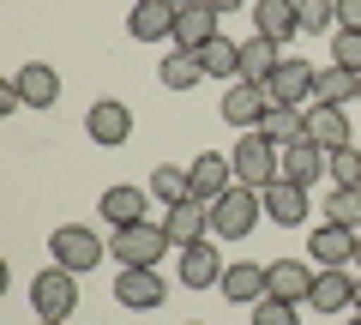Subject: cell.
I'll return each mask as SVG.
<instances>
[{"instance_id":"1","label":"cell","mask_w":361,"mask_h":325,"mask_svg":"<svg viewBox=\"0 0 361 325\" xmlns=\"http://www.w3.org/2000/svg\"><path fill=\"white\" fill-rule=\"evenodd\" d=\"M259 217H265V199H259V187H241V181H235L223 199H211V235H223V241H241V235H253Z\"/></svg>"},{"instance_id":"2","label":"cell","mask_w":361,"mask_h":325,"mask_svg":"<svg viewBox=\"0 0 361 325\" xmlns=\"http://www.w3.org/2000/svg\"><path fill=\"white\" fill-rule=\"evenodd\" d=\"M49 259L85 277V271H97V259H109V247L97 241V229H85V223H61V229L49 235Z\"/></svg>"},{"instance_id":"3","label":"cell","mask_w":361,"mask_h":325,"mask_svg":"<svg viewBox=\"0 0 361 325\" xmlns=\"http://www.w3.org/2000/svg\"><path fill=\"white\" fill-rule=\"evenodd\" d=\"M229 163H235V181L241 187H259V193H265V187L277 181V145H271L265 133H241L235 151H229Z\"/></svg>"},{"instance_id":"4","label":"cell","mask_w":361,"mask_h":325,"mask_svg":"<svg viewBox=\"0 0 361 325\" xmlns=\"http://www.w3.org/2000/svg\"><path fill=\"white\" fill-rule=\"evenodd\" d=\"M169 247H175V241H169L163 223H127V229H115V241H109V253H115L121 265H157Z\"/></svg>"},{"instance_id":"5","label":"cell","mask_w":361,"mask_h":325,"mask_svg":"<svg viewBox=\"0 0 361 325\" xmlns=\"http://www.w3.org/2000/svg\"><path fill=\"white\" fill-rule=\"evenodd\" d=\"M30 307H37L42 319H66V313L78 307V271H66V265L37 271V283H30Z\"/></svg>"},{"instance_id":"6","label":"cell","mask_w":361,"mask_h":325,"mask_svg":"<svg viewBox=\"0 0 361 325\" xmlns=\"http://www.w3.org/2000/svg\"><path fill=\"white\" fill-rule=\"evenodd\" d=\"M313 73L319 66H307V61H295V54H283V66L265 78V97L277 109H307L313 103Z\"/></svg>"},{"instance_id":"7","label":"cell","mask_w":361,"mask_h":325,"mask_svg":"<svg viewBox=\"0 0 361 325\" xmlns=\"http://www.w3.org/2000/svg\"><path fill=\"white\" fill-rule=\"evenodd\" d=\"M163 295H169V283L157 277V265H121V277H115V301L121 307L151 313V307H163Z\"/></svg>"},{"instance_id":"8","label":"cell","mask_w":361,"mask_h":325,"mask_svg":"<svg viewBox=\"0 0 361 325\" xmlns=\"http://www.w3.org/2000/svg\"><path fill=\"white\" fill-rule=\"evenodd\" d=\"M85 133H90V145L121 151V145L133 139V109L115 103V97H103V103H90V109H85Z\"/></svg>"},{"instance_id":"9","label":"cell","mask_w":361,"mask_h":325,"mask_svg":"<svg viewBox=\"0 0 361 325\" xmlns=\"http://www.w3.org/2000/svg\"><path fill=\"white\" fill-rule=\"evenodd\" d=\"M265 109H271L265 85H247V78H235L229 91H223V121H229L235 133H259V121H265Z\"/></svg>"},{"instance_id":"10","label":"cell","mask_w":361,"mask_h":325,"mask_svg":"<svg viewBox=\"0 0 361 325\" xmlns=\"http://www.w3.org/2000/svg\"><path fill=\"white\" fill-rule=\"evenodd\" d=\"M187 181H193V199H223L235 187V163H229V151H199L193 163H187Z\"/></svg>"},{"instance_id":"11","label":"cell","mask_w":361,"mask_h":325,"mask_svg":"<svg viewBox=\"0 0 361 325\" xmlns=\"http://www.w3.org/2000/svg\"><path fill=\"white\" fill-rule=\"evenodd\" d=\"M163 229L175 247H193V241H205L211 235V205L205 199H180V205H163Z\"/></svg>"},{"instance_id":"12","label":"cell","mask_w":361,"mask_h":325,"mask_svg":"<svg viewBox=\"0 0 361 325\" xmlns=\"http://www.w3.org/2000/svg\"><path fill=\"white\" fill-rule=\"evenodd\" d=\"M325 175V151L313 139H295V145H283L277 151V181H289V187H313Z\"/></svg>"},{"instance_id":"13","label":"cell","mask_w":361,"mask_h":325,"mask_svg":"<svg viewBox=\"0 0 361 325\" xmlns=\"http://www.w3.org/2000/svg\"><path fill=\"white\" fill-rule=\"evenodd\" d=\"M217 289L235 301V307H259V301L271 295V277H265V265H253V259H229V271H223Z\"/></svg>"},{"instance_id":"14","label":"cell","mask_w":361,"mask_h":325,"mask_svg":"<svg viewBox=\"0 0 361 325\" xmlns=\"http://www.w3.org/2000/svg\"><path fill=\"white\" fill-rule=\"evenodd\" d=\"M253 37L277 42V49H283L289 37H301V13H295V0H253Z\"/></svg>"},{"instance_id":"15","label":"cell","mask_w":361,"mask_h":325,"mask_svg":"<svg viewBox=\"0 0 361 325\" xmlns=\"http://www.w3.org/2000/svg\"><path fill=\"white\" fill-rule=\"evenodd\" d=\"M217 18H223V13H211L205 0H187V6H175V49H193V54H199L211 37H223Z\"/></svg>"},{"instance_id":"16","label":"cell","mask_w":361,"mask_h":325,"mask_svg":"<svg viewBox=\"0 0 361 325\" xmlns=\"http://www.w3.org/2000/svg\"><path fill=\"white\" fill-rule=\"evenodd\" d=\"M223 271H229V259H223L211 241H193V247H180V283L187 289H217Z\"/></svg>"},{"instance_id":"17","label":"cell","mask_w":361,"mask_h":325,"mask_svg":"<svg viewBox=\"0 0 361 325\" xmlns=\"http://www.w3.org/2000/svg\"><path fill=\"white\" fill-rule=\"evenodd\" d=\"M127 37L133 42H163V37H175V6L169 0H139L127 13Z\"/></svg>"},{"instance_id":"18","label":"cell","mask_w":361,"mask_h":325,"mask_svg":"<svg viewBox=\"0 0 361 325\" xmlns=\"http://www.w3.org/2000/svg\"><path fill=\"white\" fill-rule=\"evenodd\" d=\"M355 235H361V229L319 223V229L307 235V259H319V265H349V259H355Z\"/></svg>"},{"instance_id":"19","label":"cell","mask_w":361,"mask_h":325,"mask_svg":"<svg viewBox=\"0 0 361 325\" xmlns=\"http://www.w3.org/2000/svg\"><path fill=\"white\" fill-rule=\"evenodd\" d=\"M307 307H319V313H343V307H355V277H349L343 265H325V271L313 277Z\"/></svg>"},{"instance_id":"20","label":"cell","mask_w":361,"mask_h":325,"mask_svg":"<svg viewBox=\"0 0 361 325\" xmlns=\"http://www.w3.org/2000/svg\"><path fill=\"white\" fill-rule=\"evenodd\" d=\"M265 277H271V295L277 301H295V307H307V295H313V265H301V259H277V265H265Z\"/></svg>"},{"instance_id":"21","label":"cell","mask_w":361,"mask_h":325,"mask_svg":"<svg viewBox=\"0 0 361 325\" xmlns=\"http://www.w3.org/2000/svg\"><path fill=\"white\" fill-rule=\"evenodd\" d=\"M13 85H18V97H25V109H54V97H61V73H54V66H42V61L18 66Z\"/></svg>"},{"instance_id":"22","label":"cell","mask_w":361,"mask_h":325,"mask_svg":"<svg viewBox=\"0 0 361 325\" xmlns=\"http://www.w3.org/2000/svg\"><path fill=\"white\" fill-rule=\"evenodd\" d=\"M265 217L283 223V229H295V223H307V187H289V181H271L265 193Z\"/></svg>"},{"instance_id":"23","label":"cell","mask_w":361,"mask_h":325,"mask_svg":"<svg viewBox=\"0 0 361 325\" xmlns=\"http://www.w3.org/2000/svg\"><path fill=\"white\" fill-rule=\"evenodd\" d=\"M307 139L319 151H343L349 145V115L343 109H325V103H307Z\"/></svg>"},{"instance_id":"24","label":"cell","mask_w":361,"mask_h":325,"mask_svg":"<svg viewBox=\"0 0 361 325\" xmlns=\"http://www.w3.org/2000/svg\"><path fill=\"white\" fill-rule=\"evenodd\" d=\"M97 211H103V223H109V229L145 223V187H109V193L97 199Z\"/></svg>"},{"instance_id":"25","label":"cell","mask_w":361,"mask_h":325,"mask_svg":"<svg viewBox=\"0 0 361 325\" xmlns=\"http://www.w3.org/2000/svg\"><path fill=\"white\" fill-rule=\"evenodd\" d=\"M157 78H163V91H193L199 78H205V61L193 49H169L163 66H157Z\"/></svg>"},{"instance_id":"26","label":"cell","mask_w":361,"mask_h":325,"mask_svg":"<svg viewBox=\"0 0 361 325\" xmlns=\"http://www.w3.org/2000/svg\"><path fill=\"white\" fill-rule=\"evenodd\" d=\"M355 85H361V73H343V66H319V73H313V103L343 109V103H355Z\"/></svg>"},{"instance_id":"27","label":"cell","mask_w":361,"mask_h":325,"mask_svg":"<svg viewBox=\"0 0 361 325\" xmlns=\"http://www.w3.org/2000/svg\"><path fill=\"white\" fill-rule=\"evenodd\" d=\"M277 66H283V49H277V42H265V37H247L241 42V78H247V85H265Z\"/></svg>"},{"instance_id":"28","label":"cell","mask_w":361,"mask_h":325,"mask_svg":"<svg viewBox=\"0 0 361 325\" xmlns=\"http://www.w3.org/2000/svg\"><path fill=\"white\" fill-rule=\"evenodd\" d=\"M259 133H265V139L283 151V145L307 139V109H277V103H271V109H265V121H259Z\"/></svg>"},{"instance_id":"29","label":"cell","mask_w":361,"mask_h":325,"mask_svg":"<svg viewBox=\"0 0 361 325\" xmlns=\"http://www.w3.org/2000/svg\"><path fill=\"white\" fill-rule=\"evenodd\" d=\"M199 61H205V78H223V85H235V78H241V42L211 37L205 49H199Z\"/></svg>"},{"instance_id":"30","label":"cell","mask_w":361,"mask_h":325,"mask_svg":"<svg viewBox=\"0 0 361 325\" xmlns=\"http://www.w3.org/2000/svg\"><path fill=\"white\" fill-rule=\"evenodd\" d=\"M151 199H157V205H180V199H193V181H187V169H180V163H163V169H151Z\"/></svg>"},{"instance_id":"31","label":"cell","mask_w":361,"mask_h":325,"mask_svg":"<svg viewBox=\"0 0 361 325\" xmlns=\"http://www.w3.org/2000/svg\"><path fill=\"white\" fill-rule=\"evenodd\" d=\"M295 13H301L307 37H331L337 30V0H295Z\"/></svg>"},{"instance_id":"32","label":"cell","mask_w":361,"mask_h":325,"mask_svg":"<svg viewBox=\"0 0 361 325\" xmlns=\"http://www.w3.org/2000/svg\"><path fill=\"white\" fill-rule=\"evenodd\" d=\"M325 175H331L337 187H361V151H355V145H343V151H325Z\"/></svg>"},{"instance_id":"33","label":"cell","mask_w":361,"mask_h":325,"mask_svg":"<svg viewBox=\"0 0 361 325\" xmlns=\"http://www.w3.org/2000/svg\"><path fill=\"white\" fill-rule=\"evenodd\" d=\"M325 223L361 229V187H337V193H331V205H325Z\"/></svg>"},{"instance_id":"34","label":"cell","mask_w":361,"mask_h":325,"mask_svg":"<svg viewBox=\"0 0 361 325\" xmlns=\"http://www.w3.org/2000/svg\"><path fill=\"white\" fill-rule=\"evenodd\" d=\"M331 66H343V73H361V30H331Z\"/></svg>"},{"instance_id":"35","label":"cell","mask_w":361,"mask_h":325,"mask_svg":"<svg viewBox=\"0 0 361 325\" xmlns=\"http://www.w3.org/2000/svg\"><path fill=\"white\" fill-rule=\"evenodd\" d=\"M253 325H301V307L295 301H277V295H265L253 307Z\"/></svg>"},{"instance_id":"36","label":"cell","mask_w":361,"mask_h":325,"mask_svg":"<svg viewBox=\"0 0 361 325\" xmlns=\"http://www.w3.org/2000/svg\"><path fill=\"white\" fill-rule=\"evenodd\" d=\"M337 25H343V30H361V0H337Z\"/></svg>"},{"instance_id":"37","label":"cell","mask_w":361,"mask_h":325,"mask_svg":"<svg viewBox=\"0 0 361 325\" xmlns=\"http://www.w3.org/2000/svg\"><path fill=\"white\" fill-rule=\"evenodd\" d=\"M13 109H25V97H18V85H6L0 91V115H13Z\"/></svg>"},{"instance_id":"38","label":"cell","mask_w":361,"mask_h":325,"mask_svg":"<svg viewBox=\"0 0 361 325\" xmlns=\"http://www.w3.org/2000/svg\"><path fill=\"white\" fill-rule=\"evenodd\" d=\"M211 13H235V6H241V0H205Z\"/></svg>"},{"instance_id":"39","label":"cell","mask_w":361,"mask_h":325,"mask_svg":"<svg viewBox=\"0 0 361 325\" xmlns=\"http://www.w3.org/2000/svg\"><path fill=\"white\" fill-rule=\"evenodd\" d=\"M355 313H361V277H355Z\"/></svg>"},{"instance_id":"40","label":"cell","mask_w":361,"mask_h":325,"mask_svg":"<svg viewBox=\"0 0 361 325\" xmlns=\"http://www.w3.org/2000/svg\"><path fill=\"white\" fill-rule=\"evenodd\" d=\"M355 265H361V235H355Z\"/></svg>"},{"instance_id":"41","label":"cell","mask_w":361,"mask_h":325,"mask_svg":"<svg viewBox=\"0 0 361 325\" xmlns=\"http://www.w3.org/2000/svg\"><path fill=\"white\" fill-rule=\"evenodd\" d=\"M42 325H66V319H42Z\"/></svg>"},{"instance_id":"42","label":"cell","mask_w":361,"mask_h":325,"mask_svg":"<svg viewBox=\"0 0 361 325\" xmlns=\"http://www.w3.org/2000/svg\"><path fill=\"white\" fill-rule=\"evenodd\" d=\"M169 6H187V0H169Z\"/></svg>"},{"instance_id":"43","label":"cell","mask_w":361,"mask_h":325,"mask_svg":"<svg viewBox=\"0 0 361 325\" xmlns=\"http://www.w3.org/2000/svg\"><path fill=\"white\" fill-rule=\"evenodd\" d=\"M349 325H361V313H355V319H349Z\"/></svg>"},{"instance_id":"44","label":"cell","mask_w":361,"mask_h":325,"mask_svg":"<svg viewBox=\"0 0 361 325\" xmlns=\"http://www.w3.org/2000/svg\"><path fill=\"white\" fill-rule=\"evenodd\" d=\"M355 103H361V85H355Z\"/></svg>"}]
</instances>
